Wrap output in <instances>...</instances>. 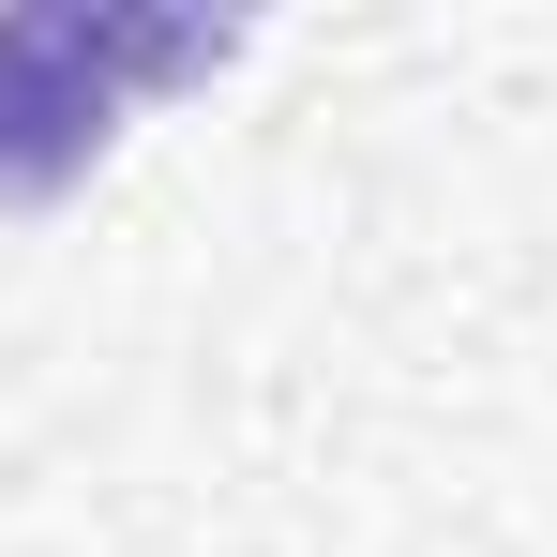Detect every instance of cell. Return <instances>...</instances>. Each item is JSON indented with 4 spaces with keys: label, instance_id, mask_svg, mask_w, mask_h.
<instances>
[{
    "label": "cell",
    "instance_id": "1",
    "mask_svg": "<svg viewBox=\"0 0 557 557\" xmlns=\"http://www.w3.org/2000/svg\"><path fill=\"white\" fill-rule=\"evenodd\" d=\"M226 61H242V15H196V0H15L0 15V211L76 196L151 91H196Z\"/></svg>",
    "mask_w": 557,
    "mask_h": 557
}]
</instances>
